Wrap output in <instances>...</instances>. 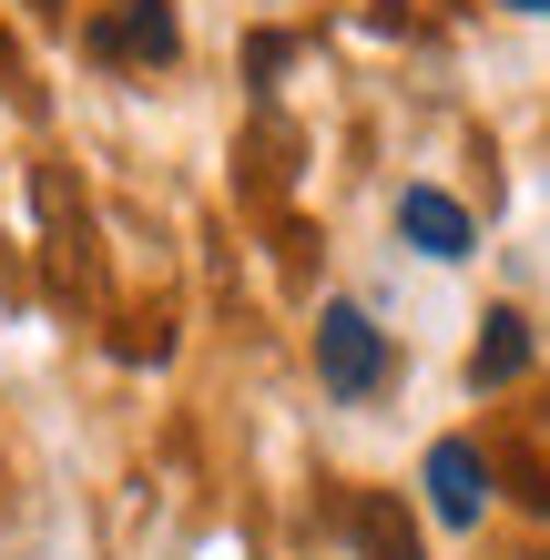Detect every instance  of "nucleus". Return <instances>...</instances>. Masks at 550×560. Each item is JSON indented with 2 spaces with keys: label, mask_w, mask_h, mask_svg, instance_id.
Returning a JSON list of instances; mask_svg holds the SVG:
<instances>
[{
  "label": "nucleus",
  "mask_w": 550,
  "mask_h": 560,
  "mask_svg": "<svg viewBox=\"0 0 550 560\" xmlns=\"http://www.w3.org/2000/svg\"><path fill=\"white\" fill-rule=\"evenodd\" d=\"M316 377L337 387V398H377L387 387V337L367 326V306H316Z\"/></svg>",
  "instance_id": "1"
},
{
  "label": "nucleus",
  "mask_w": 550,
  "mask_h": 560,
  "mask_svg": "<svg viewBox=\"0 0 550 560\" xmlns=\"http://www.w3.org/2000/svg\"><path fill=\"white\" fill-rule=\"evenodd\" d=\"M429 510L448 520V530H479V510H490V458H479L469 439L429 448Z\"/></svg>",
  "instance_id": "2"
},
{
  "label": "nucleus",
  "mask_w": 550,
  "mask_h": 560,
  "mask_svg": "<svg viewBox=\"0 0 550 560\" xmlns=\"http://www.w3.org/2000/svg\"><path fill=\"white\" fill-rule=\"evenodd\" d=\"M103 61H174V0H122V11L92 31Z\"/></svg>",
  "instance_id": "3"
},
{
  "label": "nucleus",
  "mask_w": 550,
  "mask_h": 560,
  "mask_svg": "<svg viewBox=\"0 0 550 560\" xmlns=\"http://www.w3.org/2000/svg\"><path fill=\"white\" fill-rule=\"evenodd\" d=\"M398 224H408L418 255H438V266H448V255H469V214L448 205L438 184H408V194H398Z\"/></svg>",
  "instance_id": "4"
},
{
  "label": "nucleus",
  "mask_w": 550,
  "mask_h": 560,
  "mask_svg": "<svg viewBox=\"0 0 550 560\" xmlns=\"http://www.w3.org/2000/svg\"><path fill=\"white\" fill-rule=\"evenodd\" d=\"M530 368V316L520 306H490L479 316V357H469V387H510Z\"/></svg>",
  "instance_id": "5"
},
{
  "label": "nucleus",
  "mask_w": 550,
  "mask_h": 560,
  "mask_svg": "<svg viewBox=\"0 0 550 560\" xmlns=\"http://www.w3.org/2000/svg\"><path fill=\"white\" fill-rule=\"evenodd\" d=\"M347 530H358V550H367V560H418V530H408L387 500H358V510H347Z\"/></svg>",
  "instance_id": "6"
},
{
  "label": "nucleus",
  "mask_w": 550,
  "mask_h": 560,
  "mask_svg": "<svg viewBox=\"0 0 550 560\" xmlns=\"http://www.w3.org/2000/svg\"><path fill=\"white\" fill-rule=\"evenodd\" d=\"M11 72H21V51H11V42H0V82H11Z\"/></svg>",
  "instance_id": "7"
},
{
  "label": "nucleus",
  "mask_w": 550,
  "mask_h": 560,
  "mask_svg": "<svg viewBox=\"0 0 550 560\" xmlns=\"http://www.w3.org/2000/svg\"><path fill=\"white\" fill-rule=\"evenodd\" d=\"M510 11H530V21H550V0H510Z\"/></svg>",
  "instance_id": "8"
},
{
  "label": "nucleus",
  "mask_w": 550,
  "mask_h": 560,
  "mask_svg": "<svg viewBox=\"0 0 550 560\" xmlns=\"http://www.w3.org/2000/svg\"><path fill=\"white\" fill-rule=\"evenodd\" d=\"M42 11H61V0H42Z\"/></svg>",
  "instance_id": "9"
}]
</instances>
